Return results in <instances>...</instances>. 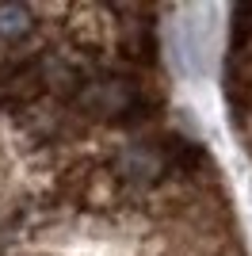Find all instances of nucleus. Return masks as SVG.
Here are the masks:
<instances>
[{"instance_id": "1", "label": "nucleus", "mask_w": 252, "mask_h": 256, "mask_svg": "<svg viewBox=\"0 0 252 256\" xmlns=\"http://www.w3.org/2000/svg\"><path fill=\"white\" fill-rule=\"evenodd\" d=\"M0 256H248L157 12L0 4Z\"/></svg>"}, {"instance_id": "2", "label": "nucleus", "mask_w": 252, "mask_h": 256, "mask_svg": "<svg viewBox=\"0 0 252 256\" xmlns=\"http://www.w3.org/2000/svg\"><path fill=\"white\" fill-rule=\"evenodd\" d=\"M226 100L237 134L252 153V8L233 12L230 58H226Z\"/></svg>"}]
</instances>
